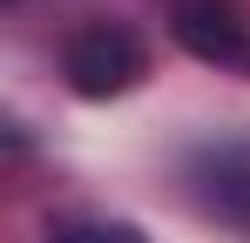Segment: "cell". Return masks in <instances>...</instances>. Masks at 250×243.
I'll return each mask as SVG.
<instances>
[{"mask_svg":"<svg viewBox=\"0 0 250 243\" xmlns=\"http://www.w3.org/2000/svg\"><path fill=\"white\" fill-rule=\"evenodd\" d=\"M61 68H68V88L88 95V101L122 95V88H135V75H142V40L128 34V27H115V20H95V27H82V34L68 40Z\"/></svg>","mask_w":250,"mask_h":243,"instance_id":"obj_1","label":"cell"},{"mask_svg":"<svg viewBox=\"0 0 250 243\" xmlns=\"http://www.w3.org/2000/svg\"><path fill=\"white\" fill-rule=\"evenodd\" d=\"M176 34H183V47H189V54H203V61H250V40H244V27H237L230 14H209V7H183Z\"/></svg>","mask_w":250,"mask_h":243,"instance_id":"obj_2","label":"cell"},{"mask_svg":"<svg viewBox=\"0 0 250 243\" xmlns=\"http://www.w3.org/2000/svg\"><path fill=\"white\" fill-rule=\"evenodd\" d=\"M61 243H142L128 223H82V230H68Z\"/></svg>","mask_w":250,"mask_h":243,"instance_id":"obj_3","label":"cell"}]
</instances>
